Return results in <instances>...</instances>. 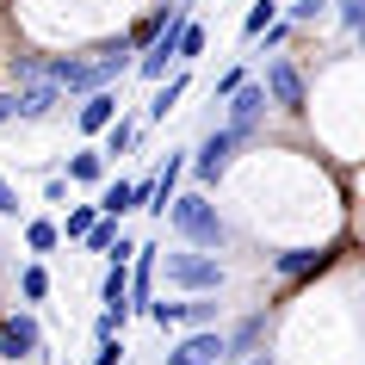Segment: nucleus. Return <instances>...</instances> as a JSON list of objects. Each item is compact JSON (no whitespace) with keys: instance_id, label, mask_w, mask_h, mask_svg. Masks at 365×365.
Wrapping results in <instances>:
<instances>
[{"instance_id":"14","label":"nucleus","mask_w":365,"mask_h":365,"mask_svg":"<svg viewBox=\"0 0 365 365\" xmlns=\"http://www.w3.org/2000/svg\"><path fill=\"white\" fill-rule=\"evenodd\" d=\"M260 341H267V309H254V316H242L235 328H223V346H230V359H242V353H254Z\"/></svg>"},{"instance_id":"13","label":"nucleus","mask_w":365,"mask_h":365,"mask_svg":"<svg viewBox=\"0 0 365 365\" xmlns=\"http://www.w3.org/2000/svg\"><path fill=\"white\" fill-rule=\"evenodd\" d=\"M112 118H118V93H112V87H106V93H87V99L75 106V124H81V136H99L106 124H112Z\"/></svg>"},{"instance_id":"35","label":"nucleus","mask_w":365,"mask_h":365,"mask_svg":"<svg viewBox=\"0 0 365 365\" xmlns=\"http://www.w3.org/2000/svg\"><path fill=\"white\" fill-rule=\"evenodd\" d=\"M242 365H272V359H267V353H254V359H242Z\"/></svg>"},{"instance_id":"32","label":"nucleus","mask_w":365,"mask_h":365,"mask_svg":"<svg viewBox=\"0 0 365 365\" xmlns=\"http://www.w3.org/2000/svg\"><path fill=\"white\" fill-rule=\"evenodd\" d=\"M0 217H19V192H13V180L0 173Z\"/></svg>"},{"instance_id":"28","label":"nucleus","mask_w":365,"mask_h":365,"mask_svg":"<svg viewBox=\"0 0 365 365\" xmlns=\"http://www.w3.org/2000/svg\"><path fill=\"white\" fill-rule=\"evenodd\" d=\"M106 260H112V267H130V260H136V242L118 230V242H112V254H106Z\"/></svg>"},{"instance_id":"29","label":"nucleus","mask_w":365,"mask_h":365,"mask_svg":"<svg viewBox=\"0 0 365 365\" xmlns=\"http://www.w3.org/2000/svg\"><path fill=\"white\" fill-rule=\"evenodd\" d=\"M242 81H248V68H223V75H217V87H211V93H217V99H230L235 87H242Z\"/></svg>"},{"instance_id":"25","label":"nucleus","mask_w":365,"mask_h":365,"mask_svg":"<svg viewBox=\"0 0 365 365\" xmlns=\"http://www.w3.org/2000/svg\"><path fill=\"white\" fill-rule=\"evenodd\" d=\"M81 242H87L93 254H112V242H118V223H112V217H99V223H93L87 235H81Z\"/></svg>"},{"instance_id":"30","label":"nucleus","mask_w":365,"mask_h":365,"mask_svg":"<svg viewBox=\"0 0 365 365\" xmlns=\"http://www.w3.org/2000/svg\"><path fill=\"white\" fill-rule=\"evenodd\" d=\"M43 205H68V180H62V173L43 180Z\"/></svg>"},{"instance_id":"20","label":"nucleus","mask_w":365,"mask_h":365,"mask_svg":"<svg viewBox=\"0 0 365 365\" xmlns=\"http://www.w3.org/2000/svg\"><path fill=\"white\" fill-rule=\"evenodd\" d=\"M198 56H205V25H198V19H186V31H180V50H173V62H180V68H192Z\"/></svg>"},{"instance_id":"8","label":"nucleus","mask_w":365,"mask_h":365,"mask_svg":"<svg viewBox=\"0 0 365 365\" xmlns=\"http://www.w3.org/2000/svg\"><path fill=\"white\" fill-rule=\"evenodd\" d=\"M168 365H230V346H223V328H192L168 346Z\"/></svg>"},{"instance_id":"17","label":"nucleus","mask_w":365,"mask_h":365,"mask_svg":"<svg viewBox=\"0 0 365 365\" xmlns=\"http://www.w3.org/2000/svg\"><path fill=\"white\" fill-rule=\"evenodd\" d=\"M99 304L118 309V316H130V267H106V279H99Z\"/></svg>"},{"instance_id":"10","label":"nucleus","mask_w":365,"mask_h":365,"mask_svg":"<svg viewBox=\"0 0 365 365\" xmlns=\"http://www.w3.org/2000/svg\"><path fill=\"white\" fill-rule=\"evenodd\" d=\"M186 93H192V68H173L168 81H155V99H149V112H143V124H168V112H180Z\"/></svg>"},{"instance_id":"18","label":"nucleus","mask_w":365,"mask_h":365,"mask_svg":"<svg viewBox=\"0 0 365 365\" xmlns=\"http://www.w3.org/2000/svg\"><path fill=\"white\" fill-rule=\"evenodd\" d=\"M68 186H106V155L99 149L68 155Z\"/></svg>"},{"instance_id":"24","label":"nucleus","mask_w":365,"mask_h":365,"mask_svg":"<svg viewBox=\"0 0 365 365\" xmlns=\"http://www.w3.org/2000/svg\"><path fill=\"white\" fill-rule=\"evenodd\" d=\"M93 223H99V211H93V205H75V211H68V223H56V230L68 235V242H81V235L93 230Z\"/></svg>"},{"instance_id":"3","label":"nucleus","mask_w":365,"mask_h":365,"mask_svg":"<svg viewBox=\"0 0 365 365\" xmlns=\"http://www.w3.org/2000/svg\"><path fill=\"white\" fill-rule=\"evenodd\" d=\"M155 272L168 279V291H186V297H217V291L230 285V272L217 254H198V248H180V254H161Z\"/></svg>"},{"instance_id":"6","label":"nucleus","mask_w":365,"mask_h":365,"mask_svg":"<svg viewBox=\"0 0 365 365\" xmlns=\"http://www.w3.org/2000/svg\"><path fill=\"white\" fill-rule=\"evenodd\" d=\"M260 93H267V106H279V112H304V75H297V62L291 56H267V75H260Z\"/></svg>"},{"instance_id":"31","label":"nucleus","mask_w":365,"mask_h":365,"mask_svg":"<svg viewBox=\"0 0 365 365\" xmlns=\"http://www.w3.org/2000/svg\"><path fill=\"white\" fill-rule=\"evenodd\" d=\"M93 365H124V341H99Z\"/></svg>"},{"instance_id":"2","label":"nucleus","mask_w":365,"mask_h":365,"mask_svg":"<svg viewBox=\"0 0 365 365\" xmlns=\"http://www.w3.org/2000/svg\"><path fill=\"white\" fill-rule=\"evenodd\" d=\"M168 230L186 242V248H198V254H217L223 242H230V223H223V211H217V198L198 186V192H173V205L168 211Z\"/></svg>"},{"instance_id":"15","label":"nucleus","mask_w":365,"mask_h":365,"mask_svg":"<svg viewBox=\"0 0 365 365\" xmlns=\"http://www.w3.org/2000/svg\"><path fill=\"white\" fill-rule=\"evenodd\" d=\"M322 267H328V254H316V248H285V254H272V272H279V279H316Z\"/></svg>"},{"instance_id":"27","label":"nucleus","mask_w":365,"mask_h":365,"mask_svg":"<svg viewBox=\"0 0 365 365\" xmlns=\"http://www.w3.org/2000/svg\"><path fill=\"white\" fill-rule=\"evenodd\" d=\"M328 6H334V19H341L346 31H359V25H365V0H328Z\"/></svg>"},{"instance_id":"12","label":"nucleus","mask_w":365,"mask_h":365,"mask_svg":"<svg viewBox=\"0 0 365 365\" xmlns=\"http://www.w3.org/2000/svg\"><path fill=\"white\" fill-rule=\"evenodd\" d=\"M136 143H143V118H124V112H118L112 124L99 130V155H106V168H112V161H124Z\"/></svg>"},{"instance_id":"21","label":"nucleus","mask_w":365,"mask_h":365,"mask_svg":"<svg viewBox=\"0 0 365 365\" xmlns=\"http://www.w3.org/2000/svg\"><path fill=\"white\" fill-rule=\"evenodd\" d=\"M279 6H285V0H254V6H248V19H242V38H260V31L279 19Z\"/></svg>"},{"instance_id":"11","label":"nucleus","mask_w":365,"mask_h":365,"mask_svg":"<svg viewBox=\"0 0 365 365\" xmlns=\"http://www.w3.org/2000/svg\"><path fill=\"white\" fill-rule=\"evenodd\" d=\"M180 180H186V149H168V168L149 180V205H143V211L161 217V211L173 205V192H180Z\"/></svg>"},{"instance_id":"5","label":"nucleus","mask_w":365,"mask_h":365,"mask_svg":"<svg viewBox=\"0 0 365 365\" xmlns=\"http://www.w3.org/2000/svg\"><path fill=\"white\" fill-rule=\"evenodd\" d=\"M38 353H43L38 316H31V309H6V316H0V359L6 365H31Z\"/></svg>"},{"instance_id":"22","label":"nucleus","mask_w":365,"mask_h":365,"mask_svg":"<svg viewBox=\"0 0 365 365\" xmlns=\"http://www.w3.org/2000/svg\"><path fill=\"white\" fill-rule=\"evenodd\" d=\"M19 297H25V304H43V297H50V272H43L38 260L19 272Z\"/></svg>"},{"instance_id":"4","label":"nucleus","mask_w":365,"mask_h":365,"mask_svg":"<svg viewBox=\"0 0 365 365\" xmlns=\"http://www.w3.org/2000/svg\"><path fill=\"white\" fill-rule=\"evenodd\" d=\"M235 149H248V136H235V130H223V124H211V130L198 136V149H186V155H192L186 168L198 173V186H217V173L235 161Z\"/></svg>"},{"instance_id":"26","label":"nucleus","mask_w":365,"mask_h":365,"mask_svg":"<svg viewBox=\"0 0 365 365\" xmlns=\"http://www.w3.org/2000/svg\"><path fill=\"white\" fill-rule=\"evenodd\" d=\"M124 322H130V316H118V309H99V322H93V341H124Z\"/></svg>"},{"instance_id":"9","label":"nucleus","mask_w":365,"mask_h":365,"mask_svg":"<svg viewBox=\"0 0 365 365\" xmlns=\"http://www.w3.org/2000/svg\"><path fill=\"white\" fill-rule=\"evenodd\" d=\"M62 106V93L56 87H50V81H19V87H13V118H19V124H43V118L56 112Z\"/></svg>"},{"instance_id":"33","label":"nucleus","mask_w":365,"mask_h":365,"mask_svg":"<svg viewBox=\"0 0 365 365\" xmlns=\"http://www.w3.org/2000/svg\"><path fill=\"white\" fill-rule=\"evenodd\" d=\"M260 38H267V50H285V38H291V25H285V19H272L267 31H260Z\"/></svg>"},{"instance_id":"16","label":"nucleus","mask_w":365,"mask_h":365,"mask_svg":"<svg viewBox=\"0 0 365 365\" xmlns=\"http://www.w3.org/2000/svg\"><path fill=\"white\" fill-rule=\"evenodd\" d=\"M93 211H99V217H112V223H124V217L136 211V186H130V180H106Z\"/></svg>"},{"instance_id":"23","label":"nucleus","mask_w":365,"mask_h":365,"mask_svg":"<svg viewBox=\"0 0 365 365\" xmlns=\"http://www.w3.org/2000/svg\"><path fill=\"white\" fill-rule=\"evenodd\" d=\"M322 13H328V0H291V6H279L285 25H309V19H322Z\"/></svg>"},{"instance_id":"7","label":"nucleus","mask_w":365,"mask_h":365,"mask_svg":"<svg viewBox=\"0 0 365 365\" xmlns=\"http://www.w3.org/2000/svg\"><path fill=\"white\" fill-rule=\"evenodd\" d=\"M272 106H267V93H260V81H242L230 99H223V130H235V136H248L254 143V130H260V118H267Z\"/></svg>"},{"instance_id":"34","label":"nucleus","mask_w":365,"mask_h":365,"mask_svg":"<svg viewBox=\"0 0 365 365\" xmlns=\"http://www.w3.org/2000/svg\"><path fill=\"white\" fill-rule=\"evenodd\" d=\"M13 124V87H0V130Z\"/></svg>"},{"instance_id":"19","label":"nucleus","mask_w":365,"mask_h":365,"mask_svg":"<svg viewBox=\"0 0 365 365\" xmlns=\"http://www.w3.org/2000/svg\"><path fill=\"white\" fill-rule=\"evenodd\" d=\"M25 248H31V254H56L62 248L56 217H25Z\"/></svg>"},{"instance_id":"1","label":"nucleus","mask_w":365,"mask_h":365,"mask_svg":"<svg viewBox=\"0 0 365 365\" xmlns=\"http://www.w3.org/2000/svg\"><path fill=\"white\" fill-rule=\"evenodd\" d=\"M130 62H136V50L118 38L112 50H99V56H43V81H50L62 99H87V93H106L112 81H124Z\"/></svg>"},{"instance_id":"36","label":"nucleus","mask_w":365,"mask_h":365,"mask_svg":"<svg viewBox=\"0 0 365 365\" xmlns=\"http://www.w3.org/2000/svg\"><path fill=\"white\" fill-rule=\"evenodd\" d=\"M155 6H173V0H155Z\"/></svg>"}]
</instances>
